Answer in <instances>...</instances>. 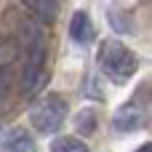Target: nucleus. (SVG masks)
Wrapping results in <instances>:
<instances>
[{"label":"nucleus","instance_id":"1a4fd4ad","mask_svg":"<svg viewBox=\"0 0 152 152\" xmlns=\"http://www.w3.org/2000/svg\"><path fill=\"white\" fill-rule=\"evenodd\" d=\"M51 152H88V144L75 136H59L51 142Z\"/></svg>","mask_w":152,"mask_h":152},{"label":"nucleus","instance_id":"f257e3e1","mask_svg":"<svg viewBox=\"0 0 152 152\" xmlns=\"http://www.w3.org/2000/svg\"><path fill=\"white\" fill-rule=\"evenodd\" d=\"M99 67H102V72H104L110 80L126 83V80L136 72L139 59H136V53H134L131 48H126L123 43H118V40H104L102 48H99Z\"/></svg>","mask_w":152,"mask_h":152},{"label":"nucleus","instance_id":"39448f33","mask_svg":"<svg viewBox=\"0 0 152 152\" xmlns=\"http://www.w3.org/2000/svg\"><path fill=\"white\" fill-rule=\"evenodd\" d=\"M69 35L77 45H88L94 40V24L86 11H75V16L69 19Z\"/></svg>","mask_w":152,"mask_h":152},{"label":"nucleus","instance_id":"9b49d317","mask_svg":"<svg viewBox=\"0 0 152 152\" xmlns=\"http://www.w3.org/2000/svg\"><path fill=\"white\" fill-rule=\"evenodd\" d=\"M136 152H152V142H147V144H142V147H139Z\"/></svg>","mask_w":152,"mask_h":152},{"label":"nucleus","instance_id":"20e7f679","mask_svg":"<svg viewBox=\"0 0 152 152\" xmlns=\"http://www.w3.org/2000/svg\"><path fill=\"white\" fill-rule=\"evenodd\" d=\"M0 152H37V147L24 128H13L0 139Z\"/></svg>","mask_w":152,"mask_h":152},{"label":"nucleus","instance_id":"0eeeda50","mask_svg":"<svg viewBox=\"0 0 152 152\" xmlns=\"http://www.w3.org/2000/svg\"><path fill=\"white\" fill-rule=\"evenodd\" d=\"M21 59V45L16 40V35H0V69L8 72L13 69V64Z\"/></svg>","mask_w":152,"mask_h":152},{"label":"nucleus","instance_id":"423d86ee","mask_svg":"<svg viewBox=\"0 0 152 152\" xmlns=\"http://www.w3.org/2000/svg\"><path fill=\"white\" fill-rule=\"evenodd\" d=\"M142 118H144V112H142V107L136 104V102H128L126 107H120L118 110V115H115V128L118 131H136L139 126H142Z\"/></svg>","mask_w":152,"mask_h":152},{"label":"nucleus","instance_id":"6e6552de","mask_svg":"<svg viewBox=\"0 0 152 152\" xmlns=\"http://www.w3.org/2000/svg\"><path fill=\"white\" fill-rule=\"evenodd\" d=\"M24 5L40 21H53L56 19V11H59V0H24Z\"/></svg>","mask_w":152,"mask_h":152},{"label":"nucleus","instance_id":"f03ea898","mask_svg":"<svg viewBox=\"0 0 152 152\" xmlns=\"http://www.w3.org/2000/svg\"><path fill=\"white\" fill-rule=\"evenodd\" d=\"M29 120L40 134H56L67 120V102L59 94H48V96L35 102V107L29 112Z\"/></svg>","mask_w":152,"mask_h":152},{"label":"nucleus","instance_id":"7ed1b4c3","mask_svg":"<svg viewBox=\"0 0 152 152\" xmlns=\"http://www.w3.org/2000/svg\"><path fill=\"white\" fill-rule=\"evenodd\" d=\"M21 75H19V88L24 96H35L43 86H45V51H29L21 53Z\"/></svg>","mask_w":152,"mask_h":152},{"label":"nucleus","instance_id":"9d476101","mask_svg":"<svg viewBox=\"0 0 152 152\" xmlns=\"http://www.w3.org/2000/svg\"><path fill=\"white\" fill-rule=\"evenodd\" d=\"M75 128L80 134H91L96 128V110H80L75 115Z\"/></svg>","mask_w":152,"mask_h":152}]
</instances>
